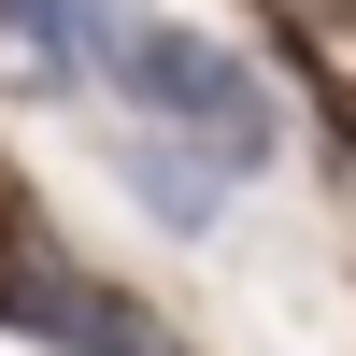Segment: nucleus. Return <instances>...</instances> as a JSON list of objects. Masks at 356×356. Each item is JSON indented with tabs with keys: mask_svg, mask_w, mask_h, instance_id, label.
Here are the masks:
<instances>
[{
	"mask_svg": "<svg viewBox=\"0 0 356 356\" xmlns=\"http://www.w3.org/2000/svg\"><path fill=\"white\" fill-rule=\"evenodd\" d=\"M114 186H129L171 243H214V214H228V171L186 157V143H157V129H114Z\"/></svg>",
	"mask_w": 356,
	"mask_h": 356,
	"instance_id": "obj_4",
	"label": "nucleus"
},
{
	"mask_svg": "<svg viewBox=\"0 0 356 356\" xmlns=\"http://www.w3.org/2000/svg\"><path fill=\"white\" fill-rule=\"evenodd\" d=\"M129 15H143V0H129Z\"/></svg>",
	"mask_w": 356,
	"mask_h": 356,
	"instance_id": "obj_5",
	"label": "nucleus"
},
{
	"mask_svg": "<svg viewBox=\"0 0 356 356\" xmlns=\"http://www.w3.org/2000/svg\"><path fill=\"white\" fill-rule=\"evenodd\" d=\"M0 314H15L29 342H57V356H157V342H143V314L114 300L86 257H57L43 228H0Z\"/></svg>",
	"mask_w": 356,
	"mask_h": 356,
	"instance_id": "obj_2",
	"label": "nucleus"
},
{
	"mask_svg": "<svg viewBox=\"0 0 356 356\" xmlns=\"http://www.w3.org/2000/svg\"><path fill=\"white\" fill-rule=\"evenodd\" d=\"M100 86L129 100V129L186 143V157H214L228 186L285 157V100H271V72H257V57H228L214 29H171V15H129V29H114V72H100Z\"/></svg>",
	"mask_w": 356,
	"mask_h": 356,
	"instance_id": "obj_1",
	"label": "nucleus"
},
{
	"mask_svg": "<svg viewBox=\"0 0 356 356\" xmlns=\"http://www.w3.org/2000/svg\"><path fill=\"white\" fill-rule=\"evenodd\" d=\"M114 29H129V0H0V86L15 100H86L114 72Z\"/></svg>",
	"mask_w": 356,
	"mask_h": 356,
	"instance_id": "obj_3",
	"label": "nucleus"
}]
</instances>
